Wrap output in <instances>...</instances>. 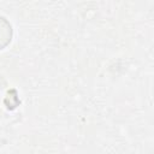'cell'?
Returning <instances> with one entry per match:
<instances>
[{"instance_id": "6da1fadb", "label": "cell", "mask_w": 154, "mask_h": 154, "mask_svg": "<svg viewBox=\"0 0 154 154\" xmlns=\"http://www.w3.org/2000/svg\"><path fill=\"white\" fill-rule=\"evenodd\" d=\"M13 37V29L11 23L2 16H0V51L6 48Z\"/></svg>"}]
</instances>
